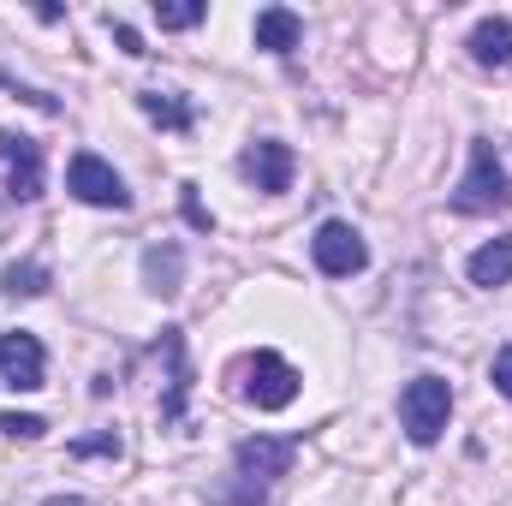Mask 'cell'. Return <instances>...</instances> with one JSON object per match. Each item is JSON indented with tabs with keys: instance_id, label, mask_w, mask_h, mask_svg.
I'll return each mask as SVG.
<instances>
[{
	"instance_id": "6da1fadb",
	"label": "cell",
	"mask_w": 512,
	"mask_h": 506,
	"mask_svg": "<svg viewBox=\"0 0 512 506\" xmlns=\"http://www.w3.org/2000/svg\"><path fill=\"white\" fill-rule=\"evenodd\" d=\"M507 203H512L507 167H501L495 143H489V137H477V143H471V173L459 179L453 209H459V215H495V209H507Z\"/></svg>"
},
{
	"instance_id": "7a4b0ae2",
	"label": "cell",
	"mask_w": 512,
	"mask_h": 506,
	"mask_svg": "<svg viewBox=\"0 0 512 506\" xmlns=\"http://www.w3.org/2000/svg\"><path fill=\"white\" fill-rule=\"evenodd\" d=\"M447 417H453V387H447V381L441 376L405 381V393H399V423H405V435H411L417 447H435L441 429H447Z\"/></svg>"
},
{
	"instance_id": "3957f363",
	"label": "cell",
	"mask_w": 512,
	"mask_h": 506,
	"mask_svg": "<svg viewBox=\"0 0 512 506\" xmlns=\"http://www.w3.org/2000/svg\"><path fill=\"white\" fill-rule=\"evenodd\" d=\"M233 465H239V489H245V506H262V489H268L274 477H286V471H292V441L251 435V441H239Z\"/></svg>"
},
{
	"instance_id": "277c9868",
	"label": "cell",
	"mask_w": 512,
	"mask_h": 506,
	"mask_svg": "<svg viewBox=\"0 0 512 506\" xmlns=\"http://www.w3.org/2000/svg\"><path fill=\"white\" fill-rule=\"evenodd\" d=\"M66 191L78 197V203H90V209H131V191L120 185V173L102 161V155H72V167H66Z\"/></svg>"
},
{
	"instance_id": "5b68a950",
	"label": "cell",
	"mask_w": 512,
	"mask_h": 506,
	"mask_svg": "<svg viewBox=\"0 0 512 506\" xmlns=\"http://www.w3.org/2000/svg\"><path fill=\"white\" fill-rule=\"evenodd\" d=\"M0 173H6L12 203H36L42 197V143L24 131H0Z\"/></svg>"
},
{
	"instance_id": "8992f818",
	"label": "cell",
	"mask_w": 512,
	"mask_h": 506,
	"mask_svg": "<svg viewBox=\"0 0 512 506\" xmlns=\"http://www.w3.org/2000/svg\"><path fill=\"white\" fill-rule=\"evenodd\" d=\"M245 399H251L256 411H286L292 399H298V370L280 358V352H256L251 364H245Z\"/></svg>"
},
{
	"instance_id": "52a82bcc",
	"label": "cell",
	"mask_w": 512,
	"mask_h": 506,
	"mask_svg": "<svg viewBox=\"0 0 512 506\" xmlns=\"http://www.w3.org/2000/svg\"><path fill=\"white\" fill-rule=\"evenodd\" d=\"M310 256H316V268H322L328 280H346V274H358V268L370 262V245L358 239V227H346V221H322L316 239H310Z\"/></svg>"
},
{
	"instance_id": "ba28073f",
	"label": "cell",
	"mask_w": 512,
	"mask_h": 506,
	"mask_svg": "<svg viewBox=\"0 0 512 506\" xmlns=\"http://www.w3.org/2000/svg\"><path fill=\"white\" fill-rule=\"evenodd\" d=\"M48 376V358H42V340L36 334H24V328H12V334H0V381L12 387V393H36Z\"/></svg>"
},
{
	"instance_id": "9c48e42d",
	"label": "cell",
	"mask_w": 512,
	"mask_h": 506,
	"mask_svg": "<svg viewBox=\"0 0 512 506\" xmlns=\"http://www.w3.org/2000/svg\"><path fill=\"white\" fill-rule=\"evenodd\" d=\"M239 167H245V179H251L256 191H286V185H292V149H286L280 137H262V143H251Z\"/></svg>"
},
{
	"instance_id": "30bf717a",
	"label": "cell",
	"mask_w": 512,
	"mask_h": 506,
	"mask_svg": "<svg viewBox=\"0 0 512 506\" xmlns=\"http://www.w3.org/2000/svg\"><path fill=\"white\" fill-rule=\"evenodd\" d=\"M471 60H477L483 72L512 78V24L507 18H483V24L471 30Z\"/></svg>"
},
{
	"instance_id": "8fae6325",
	"label": "cell",
	"mask_w": 512,
	"mask_h": 506,
	"mask_svg": "<svg viewBox=\"0 0 512 506\" xmlns=\"http://www.w3.org/2000/svg\"><path fill=\"white\" fill-rule=\"evenodd\" d=\"M179 274H185V251H179L173 239H161V245L143 251V286H149L155 298H173V292H179Z\"/></svg>"
},
{
	"instance_id": "7c38bea8",
	"label": "cell",
	"mask_w": 512,
	"mask_h": 506,
	"mask_svg": "<svg viewBox=\"0 0 512 506\" xmlns=\"http://www.w3.org/2000/svg\"><path fill=\"white\" fill-rule=\"evenodd\" d=\"M298 36H304V24H298L292 6H262V12H256V48H268V54H292Z\"/></svg>"
},
{
	"instance_id": "4fadbf2b",
	"label": "cell",
	"mask_w": 512,
	"mask_h": 506,
	"mask_svg": "<svg viewBox=\"0 0 512 506\" xmlns=\"http://www.w3.org/2000/svg\"><path fill=\"white\" fill-rule=\"evenodd\" d=\"M465 274H471V286H507L512 280V239H489L483 251H471Z\"/></svg>"
},
{
	"instance_id": "5bb4252c",
	"label": "cell",
	"mask_w": 512,
	"mask_h": 506,
	"mask_svg": "<svg viewBox=\"0 0 512 506\" xmlns=\"http://www.w3.org/2000/svg\"><path fill=\"white\" fill-rule=\"evenodd\" d=\"M161 346H167V358H173V381H167L161 417H167V423H179V411H185V387H191V376H185V340H179V328H167V334H161Z\"/></svg>"
},
{
	"instance_id": "9a60e30c",
	"label": "cell",
	"mask_w": 512,
	"mask_h": 506,
	"mask_svg": "<svg viewBox=\"0 0 512 506\" xmlns=\"http://www.w3.org/2000/svg\"><path fill=\"white\" fill-rule=\"evenodd\" d=\"M137 108L155 120V126L167 131H191V102H179V96H161V90H143L137 96Z\"/></svg>"
},
{
	"instance_id": "2e32d148",
	"label": "cell",
	"mask_w": 512,
	"mask_h": 506,
	"mask_svg": "<svg viewBox=\"0 0 512 506\" xmlns=\"http://www.w3.org/2000/svg\"><path fill=\"white\" fill-rule=\"evenodd\" d=\"M203 0H155V18H161V30H191V24H203Z\"/></svg>"
},
{
	"instance_id": "e0dca14e",
	"label": "cell",
	"mask_w": 512,
	"mask_h": 506,
	"mask_svg": "<svg viewBox=\"0 0 512 506\" xmlns=\"http://www.w3.org/2000/svg\"><path fill=\"white\" fill-rule=\"evenodd\" d=\"M6 292H12V298H36V292H48V268H42V262H18V268L6 274Z\"/></svg>"
},
{
	"instance_id": "ac0fdd59",
	"label": "cell",
	"mask_w": 512,
	"mask_h": 506,
	"mask_svg": "<svg viewBox=\"0 0 512 506\" xmlns=\"http://www.w3.org/2000/svg\"><path fill=\"white\" fill-rule=\"evenodd\" d=\"M0 429H6L12 441H42V435H48V423H42V417H30V411H6V417H0Z\"/></svg>"
},
{
	"instance_id": "d6986e66",
	"label": "cell",
	"mask_w": 512,
	"mask_h": 506,
	"mask_svg": "<svg viewBox=\"0 0 512 506\" xmlns=\"http://www.w3.org/2000/svg\"><path fill=\"white\" fill-rule=\"evenodd\" d=\"M72 453H78V459H96V453L120 459V435H114V429H108V435H84V441H72Z\"/></svg>"
},
{
	"instance_id": "ffe728a7",
	"label": "cell",
	"mask_w": 512,
	"mask_h": 506,
	"mask_svg": "<svg viewBox=\"0 0 512 506\" xmlns=\"http://www.w3.org/2000/svg\"><path fill=\"white\" fill-rule=\"evenodd\" d=\"M489 376H495V387L512 399V346H501V352H495V370H489Z\"/></svg>"
},
{
	"instance_id": "44dd1931",
	"label": "cell",
	"mask_w": 512,
	"mask_h": 506,
	"mask_svg": "<svg viewBox=\"0 0 512 506\" xmlns=\"http://www.w3.org/2000/svg\"><path fill=\"white\" fill-rule=\"evenodd\" d=\"M185 215H191V227H203V233H209V227H215V221H209V209H203V203H197V197H191V185H185Z\"/></svg>"
},
{
	"instance_id": "7402d4cb",
	"label": "cell",
	"mask_w": 512,
	"mask_h": 506,
	"mask_svg": "<svg viewBox=\"0 0 512 506\" xmlns=\"http://www.w3.org/2000/svg\"><path fill=\"white\" fill-rule=\"evenodd\" d=\"M114 42H120V48H126V54H143V36H137V30H131V24H114Z\"/></svg>"
},
{
	"instance_id": "603a6c76",
	"label": "cell",
	"mask_w": 512,
	"mask_h": 506,
	"mask_svg": "<svg viewBox=\"0 0 512 506\" xmlns=\"http://www.w3.org/2000/svg\"><path fill=\"white\" fill-rule=\"evenodd\" d=\"M42 506H84L78 495H54V501H42Z\"/></svg>"
}]
</instances>
